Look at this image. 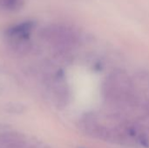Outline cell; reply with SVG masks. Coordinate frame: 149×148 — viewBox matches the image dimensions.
<instances>
[{
  "instance_id": "cell-1",
  "label": "cell",
  "mask_w": 149,
  "mask_h": 148,
  "mask_svg": "<svg viewBox=\"0 0 149 148\" xmlns=\"http://www.w3.org/2000/svg\"><path fill=\"white\" fill-rule=\"evenodd\" d=\"M103 92L107 99L113 100L125 99L131 94L132 84L124 72H116L107 78Z\"/></svg>"
},
{
  "instance_id": "cell-2",
  "label": "cell",
  "mask_w": 149,
  "mask_h": 148,
  "mask_svg": "<svg viewBox=\"0 0 149 148\" xmlns=\"http://www.w3.org/2000/svg\"><path fill=\"white\" fill-rule=\"evenodd\" d=\"M138 141L142 146L143 147L148 148L149 147V137L148 134L141 133V134L138 135Z\"/></svg>"
},
{
  "instance_id": "cell-3",
  "label": "cell",
  "mask_w": 149,
  "mask_h": 148,
  "mask_svg": "<svg viewBox=\"0 0 149 148\" xmlns=\"http://www.w3.org/2000/svg\"><path fill=\"white\" fill-rule=\"evenodd\" d=\"M80 148H83V147H80Z\"/></svg>"
}]
</instances>
